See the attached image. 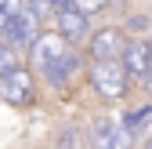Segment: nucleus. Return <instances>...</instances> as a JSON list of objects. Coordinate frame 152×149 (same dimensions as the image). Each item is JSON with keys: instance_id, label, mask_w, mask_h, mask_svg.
Returning a JSON list of instances; mask_svg holds the SVG:
<instances>
[{"instance_id": "nucleus-2", "label": "nucleus", "mask_w": 152, "mask_h": 149, "mask_svg": "<svg viewBox=\"0 0 152 149\" xmlns=\"http://www.w3.org/2000/svg\"><path fill=\"white\" fill-rule=\"evenodd\" d=\"M72 47L62 40V36H47V33H40L36 40L29 44V55H33V66L36 69H44V73H51L54 66H58L65 55H69Z\"/></svg>"}, {"instance_id": "nucleus-10", "label": "nucleus", "mask_w": 152, "mask_h": 149, "mask_svg": "<svg viewBox=\"0 0 152 149\" xmlns=\"http://www.w3.org/2000/svg\"><path fill=\"white\" fill-rule=\"evenodd\" d=\"M15 66H18V51L11 44H0V77H4L7 69H15Z\"/></svg>"}, {"instance_id": "nucleus-13", "label": "nucleus", "mask_w": 152, "mask_h": 149, "mask_svg": "<svg viewBox=\"0 0 152 149\" xmlns=\"http://www.w3.org/2000/svg\"><path fill=\"white\" fill-rule=\"evenodd\" d=\"M145 51H148V66H152V36H148V44H145Z\"/></svg>"}, {"instance_id": "nucleus-11", "label": "nucleus", "mask_w": 152, "mask_h": 149, "mask_svg": "<svg viewBox=\"0 0 152 149\" xmlns=\"http://www.w3.org/2000/svg\"><path fill=\"white\" fill-rule=\"evenodd\" d=\"M18 11H22V0H0V15H4L7 22H11Z\"/></svg>"}, {"instance_id": "nucleus-14", "label": "nucleus", "mask_w": 152, "mask_h": 149, "mask_svg": "<svg viewBox=\"0 0 152 149\" xmlns=\"http://www.w3.org/2000/svg\"><path fill=\"white\" fill-rule=\"evenodd\" d=\"M145 149H152V138H148V142H145Z\"/></svg>"}, {"instance_id": "nucleus-5", "label": "nucleus", "mask_w": 152, "mask_h": 149, "mask_svg": "<svg viewBox=\"0 0 152 149\" xmlns=\"http://www.w3.org/2000/svg\"><path fill=\"white\" fill-rule=\"evenodd\" d=\"M127 40H123V33L116 26H105L91 36V55H94V62H120V55H123Z\"/></svg>"}, {"instance_id": "nucleus-8", "label": "nucleus", "mask_w": 152, "mask_h": 149, "mask_svg": "<svg viewBox=\"0 0 152 149\" xmlns=\"http://www.w3.org/2000/svg\"><path fill=\"white\" fill-rule=\"evenodd\" d=\"M58 15V36L65 44H76V40H83L87 36V18L80 11H72V7H62V11H54Z\"/></svg>"}, {"instance_id": "nucleus-9", "label": "nucleus", "mask_w": 152, "mask_h": 149, "mask_svg": "<svg viewBox=\"0 0 152 149\" xmlns=\"http://www.w3.org/2000/svg\"><path fill=\"white\" fill-rule=\"evenodd\" d=\"M105 4H109V0H69V7H72V11H80L83 18L94 15V11H102Z\"/></svg>"}, {"instance_id": "nucleus-4", "label": "nucleus", "mask_w": 152, "mask_h": 149, "mask_svg": "<svg viewBox=\"0 0 152 149\" xmlns=\"http://www.w3.org/2000/svg\"><path fill=\"white\" fill-rule=\"evenodd\" d=\"M91 135H94V149H134V131L116 120H98Z\"/></svg>"}, {"instance_id": "nucleus-12", "label": "nucleus", "mask_w": 152, "mask_h": 149, "mask_svg": "<svg viewBox=\"0 0 152 149\" xmlns=\"http://www.w3.org/2000/svg\"><path fill=\"white\" fill-rule=\"evenodd\" d=\"M72 138H76V135H72V131H65V135H62V142H58V149H72Z\"/></svg>"}, {"instance_id": "nucleus-6", "label": "nucleus", "mask_w": 152, "mask_h": 149, "mask_svg": "<svg viewBox=\"0 0 152 149\" xmlns=\"http://www.w3.org/2000/svg\"><path fill=\"white\" fill-rule=\"evenodd\" d=\"M36 36H40V18L22 4V11L7 22V44H11V47H29Z\"/></svg>"}, {"instance_id": "nucleus-1", "label": "nucleus", "mask_w": 152, "mask_h": 149, "mask_svg": "<svg viewBox=\"0 0 152 149\" xmlns=\"http://www.w3.org/2000/svg\"><path fill=\"white\" fill-rule=\"evenodd\" d=\"M91 84H94L98 95H105L112 102L127 95V73H123L120 62H94L91 66Z\"/></svg>"}, {"instance_id": "nucleus-3", "label": "nucleus", "mask_w": 152, "mask_h": 149, "mask_svg": "<svg viewBox=\"0 0 152 149\" xmlns=\"http://www.w3.org/2000/svg\"><path fill=\"white\" fill-rule=\"evenodd\" d=\"M0 95H4L11 105H29L33 102V73L22 69V66L7 69L4 77H0Z\"/></svg>"}, {"instance_id": "nucleus-7", "label": "nucleus", "mask_w": 152, "mask_h": 149, "mask_svg": "<svg viewBox=\"0 0 152 149\" xmlns=\"http://www.w3.org/2000/svg\"><path fill=\"white\" fill-rule=\"evenodd\" d=\"M120 66H123V73L130 77L134 73L138 80H145L148 77V51H145V40H127V47H123V55H120Z\"/></svg>"}]
</instances>
